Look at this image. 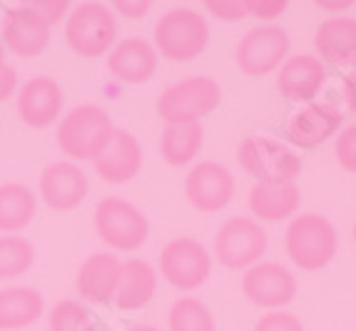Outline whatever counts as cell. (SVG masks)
<instances>
[{
	"label": "cell",
	"instance_id": "cell-1",
	"mask_svg": "<svg viewBox=\"0 0 356 331\" xmlns=\"http://www.w3.org/2000/svg\"><path fill=\"white\" fill-rule=\"evenodd\" d=\"M284 247L291 264L302 272H319L334 259L339 247L337 229L319 214H299L286 227Z\"/></svg>",
	"mask_w": 356,
	"mask_h": 331
},
{
	"label": "cell",
	"instance_id": "cell-2",
	"mask_svg": "<svg viewBox=\"0 0 356 331\" xmlns=\"http://www.w3.org/2000/svg\"><path fill=\"white\" fill-rule=\"evenodd\" d=\"M209 42V25L197 10L175 8L154 25V47L172 63H190L204 53Z\"/></svg>",
	"mask_w": 356,
	"mask_h": 331
},
{
	"label": "cell",
	"instance_id": "cell-3",
	"mask_svg": "<svg viewBox=\"0 0 356 331\" xmlns=\"http://www.w3.org/2000/svg\"><path fill=\"white\" fill-rule=\"evenodd\" d=\"M242 170L257 179V184H294L302 175V157L286 145L267 135H252L237 152Z\"/></svg>",
	"mask_w": 356,
	"mask_h": 331
},
{
	"label": "cell",
	"instance_id": "cell-4",
	"mask_svg": "<svg viewBox=\"0 0 356 331\" xmlns=\"http://www.w3.org/2000/svg\"><path fill=\"white\" fill-rule=\"evenodd\" d=\"M222 102V88L212 77H184L170 85L157 100V115L167 124L200 122L204 115L214 113Z\"/></svg>",
	"mask_w": 356,
	"mask_h": 331
},
{
	"label": "cell",
	"instance_id": "cell-5",
	"mask_svg": "<svg viewBox=\"0 0 356 331\" xmlns=\"http://www.w3.org/2000/svg\"><path fill=\"white\" fill-rule=\"evenodd\" d=\"M110 115L97 105H80L63 118L58 127V145L72 160H95L113 135Z\"/></svg>",
	"mask_w": 356,
	"mask_h": 331
},
{
	"label": "cell",
	"instance_id": "cell-6",
	"mask_svg": "<svg viewBox=\"0 0 356 331\" xmlns=\"http://www.w3.org/2000/svg\"><path fill=\"white\" fill-rule=\"evenodd\" d=\"M118 23L113 10L102 3H83L72 8L65 23V40L72 53L83 58H100L115 45Z\"/></svg>",
	"mask_w": 356,
	"mask_h": 331
},
{
	"label": "cell",
	"instance_id": "cell-7",
	"mask_svg": "<svg viewBox=\"0 0 356 331\" xmlns=\"http://www.w3.org/2000/svg\"><path fill=\"white\" fill-rule=\"evenodd\" d=\"M95 232L107 247L118 252H135L147 242L149 222L130 202L105 197L95 207Z\"/></svg>",
	"mask_w": 356,
	"mask_h": 331
},
{
	"label": "cell",
	"instance_id": "cell-8",
	"mask_svg": "<svg viewBox=\"0 0 356 331\" xmlns=\"http://www.w3.org/2000/svg\"><path fill=\"white\" fill-rule=\"evenodd\" d=\"M267 252V232L250 217H232L214 234V255L227 269H250Z\"/></svg>",
	"mask_w": 356,
	"mask_h": 331
},
{
	"label": "cell",
	"instance_id": "cell-9",
	"mask_svg": "<svg viewBox=\"0 0 356 331\" xmlns=\"http://www.w3.org/2000/svg\"><path fill=\"white\" fill-rule=\"evenodd\" d=\"M160 272L175 289L195 291L212 274V259H209L204 244L190 239V236H179L162 249Z\"/></svg>",
	"mask_w": 356,
	"mask_h": 331
},
{
	"label": "cell",
	"instance_id": "cell-10",
	"mask_svg": "<svg viewBox=\"0 0 356 331\" xmlns=\"http://www.w3.org/2000/svg\"><path fill=\"white\" fill-rule=\"evenodd\" d=\"M289 53V35L277 25H259L247 30V35L237 42V67L250 77L269 75L282 65Z\"/></svg>",
	"mask_w": 356,
	"mask_h": 331
},
{
	"label": "cell",
	"instance_id": "cell-11",
	"mask_svg": "<svg viewBox=\"0 0 356 331\" xmlns=\"http://www.w3.org/2000/svg\"><path fill=\"white\" fill-rule=\"evenodd\" d=\"M242 294L257 307L282 309L297 294V279L286 266L277 261H261L244 272Z\"/></svg>",
	"mask_w": 356,
	"mask_h": 331
},
{
	"label": "cell",
	"instance_id": "cell-12",
	"mask_svg": "<svg viewBox=\"0 0 356 331\" xmlns=\"http://www.w3.org/2000/svg\"><path fill=\"white\" fill-rule=\"evenodd\" d=\"M184 192L192 207L200 212H220L234 197V177L220 162H200L187 172Z\"/></svg>",
	"mask_w": 356,
	"mask_h": 331
},
{
	"label": "cell",
	"instance_id": "cell-13",
	"mask_svg": "<svg viewBox=\"0 0 356 331\" xmlns=\"http://www.w3.org/2000/svg\"><path fill=\"white\" fill-rule=\"evenodd\" d=\"M3 42L20 58H35L48 47L50 25L30 3L8 8L3 20Z\"/></svg>",
	"mask_w": 356,
	"mask_h": 331
},
{
	"label": "cell",
	"instance_id": "cell-14",
	"mask_svg": "<svg viewBox=\"0 0 356 331\" xmlns=\"http://www.w3.org/2000/svg\"><path fill=\"white\" fill-rule=\"evenodd\" d=\"M88 187L90 184L85 172L72 162H53L42 170L38 179L42 202L55 212H70L80 207L88 197Z\"/></svg>",
	"mask_w": 356,
	"mask_h": 331
},
{
	"label": "cell",
	"instance_id": "cell-15",
	"mask_svg": "<svg viewBox=\"0 0 356 331\" xmlns=\"http://www.w3.org/2000/svg\"><path fill=\"white\" fill-rule=\"evenodd\" d=\"M95 172L110 184H125L137 177V172L143 170V147L132 132L113 130L105 147L97 152L92 160Z\"/></svg>",
	"mask_w": 356,
	"mask_h": 331
},
{
	"label": "cell",
	"instance_id": "cell-16",
	"mask_svg": "<svg viewBox=\"0 0 356 331\" xmlns=\"http://www.w3.org/2000/svg\"><path fill=\"white\" fill-rule=\"evenodd\" d=\"M18 118L33 130L50 127L63 113V90L53 77H30L18 92Z\"/></svg>",
	"mask_w": 356,
	"mask_h": 331
},
{
	"label": "cell",
	"instance_id": "cell-17",
	"mask_svg": "<svg viewBox=\"0 0 356 331\" xmlns=\"http://www.w3.org/2000/svg\"><path fill=\"white\" fill-rule=\"evenodd\" d=\"M339 127H341V113L337 107L312 102L291 115L286 122V140L302 150H312L337 135Z\"/></svg>",
	"mask_w": 356,
	"mask_h": 331
},
{
	"label": "cell",
	"instance_id": "cell-18",
	"mask_svg": "<svg viewBox=\"0 0 356 331\" xmlns=\"http://www.w3.org/2000/svg\"><path fill=\"white\" fill-rule=\"evenodd\" d=\"M107 67L120 83L143 85L157 70V50L143 38H125L110 50Z\"/></svg>",
	"mask_w": 356,
	"mask_h": 331
},
{
	"label": "cell",
	"instance_id": "cell-19",
	"mask_svg": "<svg viewBox=\"0 0 356 331\" xmlns=\"http://www.w3.org/2000/svg\"><path fill=\"white\" fill-rule=\"evenodd\" d=\"M324 80H327V70H324V63L319 58L294 55L282 65L280 75H277V88L286 100L309 102L324 88Z\"/></svg>",
	"mask_w": 356,
	"mask_h": 331
},
{
	"label": "cell",
	"instance_id": "cell-20",
	"mask_svg": "<svg viewBox=\"0 0 356 331\" xmlns=\"http://www.w3.org/2000/svg\"><path fill=\"white\" fill-rule=\"evenodd\" d=\"M120 274H122V261L115 255L107 252L90 255L77 272V291L92 304H107L118 294Z\"/></svg>",
	"mask_w": 356,
	"mask_h": 331
},
{
	"label": "cell",
	"instance_id": "cell-21",
	"mask_svg": "<svg viewBox=\"0 0 356 331\" xmlns=\"http://www.w3.org/2000/svg\"><path fill=\"white\" fill-rule=\"evenodd\" d=\"M314 47L319 60L329 65H351L356 63V20L329 18L316 28Z\"/></svg>",
	"mask_w": 356,
	"mask_h": 331
},
{
	"label": "cell",
	"instance_id": "cell-22",
	"mask_svg": "<svg viewBox=\"0 0 356 331\" xmlns=\"http://www.w3.org/2000/svg\"><path fill=\"white\" fill-rule=\"evenodd\" d=\"M157 291V274L143 259L122 261V274H120V286L115 294V304L122 312H137L147 307Z\"/></svg>",
	"mask_w": 356,
	"mask_h": 331
},
{
	"label": "cell",
	"instance_id": "cell-23",
	"mask_svg": "<svg viewBox=\"0 0 356 331\" xmlns=\"http://www.w3.org/2000/svg\"><path fill=\"white\" fill-rule=\"evenodd\" d=\"M45 312V299L33 286L0 289V331L23 329L35 324Z\"/></svg>",
	"mask_w": 356,
	"mask_h": 331
},
{
	"label": "cell",
	"instance_id": "cell-24",
	"mask_svg": "<svg viewBox=\"0 0 356 331\" xmlns=\"http://www.w3.org/2000/svg\"><path fill=\"white\" fill-rule=\"evenodd\" d=\"M299 189L294 184H254L250 192V212L261 222H282L297 214Z\"/></svg>",
	"mask_w": 356,
	"mask_h": 331
},
{
	"label": "cell",
	"instance_id": "cell-25",
	"mask_svg": "<svg viewBox=\"0 0 356 331\" xmlns=\"http://www.w3.org/2000/svg\"><path fill=\"white\" fill-rule=\"evenodd\" d=\"M38 209V200L33 189L20 182L0 184V232L15 234L23 232L33 222Z\"/></svg>",
	"mask_w": 356,
	"mask_h": 331
},
{
	"label": "cell",
	"instance_id": "cell-26",
	"mask_svg": "<svg viewBox=\"0 0 356 331\" xmlns=\"http://www.w3.org/2000/svg\"><path fill=\"white\" fill-rule=\"evenodd\" d=\"M204 130L202 122H184V124H167L160 137V152L167 165L182 167L190 165L202 147Z\"/></svg>",
	"mask_w": 356,
	"mask_h": 331
},
{
	"label": "cell",
	"instance_id": "cell-27",
	"mask_svg": "<svg viewBox=\"0 0 356 331\" xmlns=\"http://www.w3.org/2000/svg\"><path fill=\"white\" fill-rule=\"evenodd\" d=\"M170 331H217L209 307L195 296H182L170 307L167 314Z\"/></svg>",
	"mask_w": 356,
	"mask_h": 331
},
{
	"label": "cell",
	"instance_id": "cell-28",
	"mask_svg": "<svg viewBox=\"0 0 356 331\" xmlns=\"http://www.w3.org/2000/svg\"><path fill=\"white\" fill-rule=\"evenodd\" d=\"M35 261V247L18 234L0 236V279H13L25 274Z\"/></svg>",
	"mask_w": 356,
	"mask_h": 331
},
{
	"label": "cell",
	"instance_id": "cell-29",
	"mask_svg": "<svg viewBox=\"0 0 356 331\" xmlns=\"http://www.w3.org/2000/svg\"><path fill=\"white\" fill-rule=\"evenodd\" d=\"M50 331H92V319L90 312L77 302H58L50 312L48 319Z\"/></svg>",
	"mask_w": 356,
	"mask_h": 331
},
{
	"label": "cell",
	"instance_id": "cell-30",
	"mask_svg": "<svg viewBox=\"0 0 356 331\" xmlns=\"http://www.w3.org/2000/svg\"><path fill=\"white\" fill-rule=\"evenodd\" d=\"M337 160L346 172L356 175V124H349L337 137Z\"/></svg>",
	"mask_w": 356,
	"mask_h": 331
},
{
	"label": "cell",
	"instance_id": "cell-31",
	"mask_svg": "<svg viewBox=\"0 0 356 331\" xmlns=\"http://www.w3.org/2000/svg\"><path fill=\"white\" fill-rule=\"evenodd\" d=\"M254 331H304V324L289 312H272L257 321Z\"/></svg>",
	"mask_w": 356,
	"mask_h": 331
},
{
	"label": "cell",
	"instance_id": "cell-32",
	"mask_svg": "<svg viewBox=\"0 0 356 331\" xmlns=\"http://www.w3.org/2000/svg\"><path fill=\"white\" fill-rule=\"evenodd\" d=\"M209 13H212L214 18L227 20V23H234V20H242V18H250V8H247V0H209L204 3Z\"/></svg>",
	"mask_w": 356,
	"mask_h": 331
},
{
	"label": "cell",
	"instance_id": "cell-33",
	"mask_svg": "<svg viewBox=\"0 0 356 331\" xmlns=\"http://www.w3.org/2000/svg\"><path fill=\"white\" fill-rule=\"evenodd\" d=\"M247 8H250L252 18L272 20L280 18L282 13L286 10V0H247Z\"/></svg>",
	"mask_w": 356,
	"mask_h": 331
},
{
	"label": "cell",
	"instance_id": "cell-34",
	"mask_svg": "<svg viewBox=\"0 0 356 331\" xmlns=\"http://www.w3.org/2000/svg\"><path fill=\"white\" fill-rule=\"evenodd\" d=\"M30 6L35 8L42 18L48 20V25L58 23V20L67 13V3H65V0H63V3H30Z\"/></svg>",
	"mask_w": 356,
	"mask_h": 331
},
{
	"label": "cell",
	"instance_id": "cell-35",
	"mask_svg": "<svg viewBox=\"0 0 356 331\" xmlns=\"http://www.w3.org/2000/svg\"><path fill=\"white\" fill-rule=\"evenodd\" d=\"M18 88V72L13 70L10 65L0 67V102H6Z\"/></svg>",
	"mask_w": 356,
	"mask_h": 331
},
{
	"label": "cell",
	"instance_id": "cell-36",
	"mask_svg": "<svg viewBox=\"0 0 356 331\" xmlns=\"http://www.w3.org/2000/svg\"><path fill=\"white\" fill-rule=\"evenodd\" d=\"M149 8H152V3L149 0H140V3H130V0H120V3H115V10L122 13L125 18H143V15H147Z\"/></svg>",
	"mask_w": 356,
	"mask_h": 331
},
{
	"label": "cell",
	"instance_id": "cell-37",
	"mask_svg": "<svg viewBox=\"0 0 356 331\" xmlns=\"http://www.w3.org/2000/svg\"><path fill=\"white\" fill-rule=\"evenodd\" d=\"M344 97L351 113H356V70H351L349 75L344 77Z\"/></svg>",
	"mask_w": 356,
	"mask_h": 331
},
{
	"label": "cell",
	"instance_id": "cell-38",
	"mask_svg": "<svg viewBox=\"0 0 356 331\" xmlns=\"http://www.w3.org/2000/svg\"><path fill=\"white\" fill-rule=\"evenodd\" d=\"M324 10H346L351 6V0H341V3H319Z\"/></svg>",
	"mask_w": 356,
	"mask_h": 331
},
{
	"label": "cell",
	"instance_id": "cell-39",
	"mask_svg": "<svg viewBox=\"0 0 356 331\" xmlns=\"http://www.w3.org/2000/svg\"><path fill=\"white\" fill-rule=\"evenodd\" d=\"M127 331H160L157 326H147V324H140V326H132V329Z\"/></svg>",
	"mask_w": 356,
	"mask_h": 331
},
{
	"label": "cell",
	"instance_id": "cell-40",
	"mask_svg": "<svg viewBox=\"0 0 356 331\" xmlns=\"http://www.w3.org/2000/svg\"><path fill=\"white\" fill-rule=\"evenodd\" d=\"M6 65V55H3V42H0V67Z\"/></svg>",
	"mask_w": 356,
	"mask_h": 331
},
{
	"label": "cell",
	"instance_id": "cell-41",
	"mask_svg": "<svg viewBox=\"0 0 356 331\" xmlns=\"http://www.w3.org/2000/svg\"><path fill=\"white\" fill-rule=\"evenodd\" d=\"M354 239H356V225H354Z\"/></svg>",
	"mask_w": 356,
	"mask_h": 331
}]
</instances>
